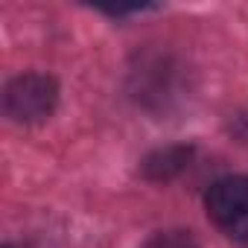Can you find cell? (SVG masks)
Segmentation results:
<instances>
[{
  "label": "cell",
  "instance_id": "obj_1",
  "mask_svg": "<svg viewBox=\"0 0 248 248\" xmlns=\"http://www.w3.org/2000/svg\"><path fill=\"white\" fill-rule=\"evenodd\" d=\"M204 207L231 242L248 248V175H228L210 184Z\"/></svg>",
  "mask_w": 248,
  "mask_h": 248
},
{
  "label": "cell",
  "instance_id": "obj_2",
  "mask_svg": "<svg viewBox=\"0 0 248 248\" xmlns=\"http://www.w3.org/2000/svg\"><path fill=\"white\" fill-rule=\"evenodd\" d=\"M59 85L47 73H21L3 91V108L15 123H41L56 111Z\"/></svg>",
  "mask_w": 248,
  "mask_h": 248
},
{
  "label": "cell",
  "instance_id": "obj_3",
  "mask_svg": "<svg viewBox=\"0 0 248 248\" xmlns=\"http://www.w3.org/2000/svg\"><path fill=\"white\" fill-rule=\"evenodd\" d=\"M190 158H193V149L190 146H164V149H155L143 161V175L152 178V181L175 178L181 170H187Z\"/></svg>",
  "mask_w": 248,
  "mask_h": 248
},
{
  "label": "cell",
  "instance_id": "obj_4",
  "mask_svg": "<svg viewBox=\"0 0 248 248\" xmlns=\"http://www.w3.org/2000/svg\"><path fill=\"white\" fill-rule=\"evenodd\" d=\"M140 248H199L196 236L184 228H170V231H158L152 233Z\"/></svg>",
  "mask_w": 248,
  "mask_h": 248
},
{
  "label": "cell",
  "instance_id": "obj_5",
  "mask_svg": "<svg viewBox=\"0 0 248 248\" xmlns=\"http://www.w3.org/2000/svg\"><path fill=\"white\" fill-rule=\"evenodd\" d=\"M3 248H21V245H3Z\"/></svg>",
  "mask_w": 248,
  "mask_h": 248
}]
</instances>
